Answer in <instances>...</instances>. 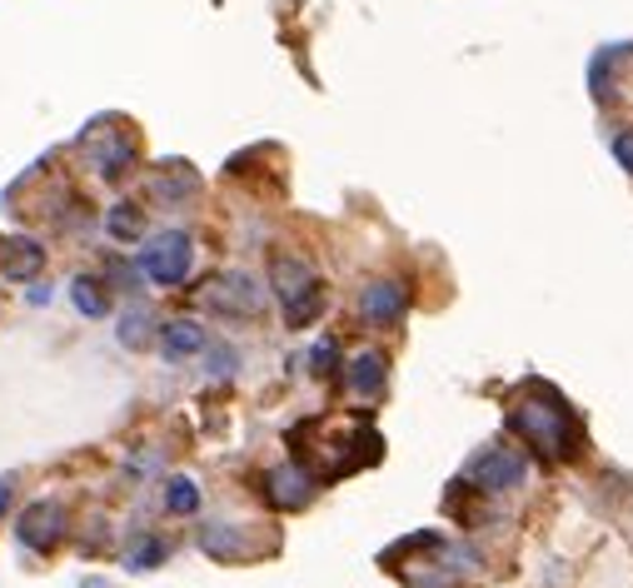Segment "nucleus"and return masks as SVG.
I'll return each mask as SVG.
<instances>
[{
  "instance_id": "8",
  "label": "nucleus",
  "mask_w": 633,
  "mask_h": 588,
  "mask_svg": "<svg viewBox=\"0 0 633 588\" xmlns=\"http://www.w3.org/2000/svg\"><path fill=\"white\" fill-rule=\"evenodd\" d=\"M60 529H65V509L56 504V499H40V504H31L21 514V543L25 549H56Z\"/></svg>"
},
{
  "instance_id": "13",
  "label": "nucleus",
  "mask_w": 633,
  "mask_h": 588,
  "mask_svg": "<svg viewBox=\"0 0 633 588\" xmlns=\"http://www.w3.org/2000/svg\"><path fill=\"white\" fill-rule=\"evenodd\" d=\"M205 350V330H199L195 319H175V324H165L160 334V354L170 359V365H180V359H190V354Z\"/></svg>"
},
{
  "instance_id": "23",
  "label": "nucleus",
  "mask_w": 633,
  "mask_h": 588,
  "mask_svg": "<svg viewBox=\"0 0 633 588\" xmlns=\"http://www.w3.org/2000/svg\"><path fill=\"white\" fill-rule=\"evenodd\" d=\"M215 375H235V350H215Z\"/></svg>"
},
{
  "instance_id": "11",
  "label": "nucleus",
  "mask_w": 633,
  "mask_h": 588,
  "mask_svg": "<svg viewBox=\"0 0 633 588\" xmlns=\"http://www.w3.org/2000/svg\"><path fill=\"white\" fill-rule=\"evenodd\" d=\"M195 189H199V175L185 166V160L160 166V170H155V180H150V195H155V200H165V205H180L185 195H195Z\"/></svg>"
},
{
  "instance_id": "15",
  "label": "nucleus",
  "mask_w": 633,
  "mask_h": 588,
  "mask_svg": "<svg viewBox=\"0 0 633 588\" xmlns=\"http://www.w3.org/2000/svg\"><path fill=\"white\" fill-rule=\"evenodd\" d=\"M106 230H110V240H125V245H130V240L145 235V210H135V205H125V200L110 205V210H106Z\"/></svg>"
},
{
  "instance_id": "5",
  "label": "nucleus",
  "mask_w": 633,
  "mask_h": 588,
  "mask_svg": "<svg viewBox=\"0 0 633 588\" xmlns=\"http://www.w3.org/2000/svg\"><path fill=\"white\" fill-rule=\"evenodd\" d=\"M464 479H470L474 489H484V494H504V489H519V483H524V460H519V449H509V444H489L464 464Z\"/></svg>"
},
{
  "instance_id": "2",
  "label": "nucleus",
  "mask_w": 633,
  "mask_h": 588,
  "mask_svg": "<svg viewBox=\"0 0 633 588\" xmlns=\"http://www.w3.org/2000/svg\"><path fill=\"white\" fill-rule=\"evenodd\" d=\"M270 290L284 305V324H290V330L315 324L319 309H325V284L315 280V270H309L300 255H275L270 259Z\"/></svg>"
},
{
  "instance_id": "12",
  "label": "nucleus",
  "mask_w": 633,
  "mask_h": 588,
  "mask_svg": "<svg viewBox=\"0 0 633 588\" xmlns=\"http://www.w3.org/2000/svg\"><path fill=\"white\" fill-rule=\"evenodd\" d=\"M385 354L379 350H364V354H354L350 359V375H344V384L360 394V400H375L379 389H385Z\"/></svg>"
},
{
  "instance_id": "22",
  "label": "nucleus",
  "mask_w": 633,
  "mask_h": 588,
  "mask_svg": "<svg viewBox=\"0 0 633 588\" xmlns=\"http://www.w3.org/2000/svg\"><path fill=\"white\" fill-rule=\"evenodd\" d=\"M613 160H619L623 170L633 175V130H623V135H613Z\"/></svg>"
},
{
  "instance_id": "1",
  "label": "nucleus",
  "mask_w": 633,
  "mask_h": 588,
  "mask_svg": "<svg viewBox=\"0 0 633 588\" xmlns=\"http://www.w3.org/2000/svg\"><path fill=\"white\" fill-rule=\"evenodd\" d=\"M509 429L519 439H528V449L549 454V460H579V444H584L574 409L544 384H528V400H514Z\"/></svg>"
},
{
  "instance_id": "10",
  "label": "nucleus",
  "mask_w": 633,
  "mask_h": 588,
  "mask_svg": "<svg viewBox=\"0 0 633 588\" xmlns=\"http://www.w3.org/2000/svg\"><path fill=\"white\" fill-rule=\"evenodd\" d=\"M0 270H5V280H36L40 270H46V249L36 245V240H0Z\"/></svg>"
},
{
  "instance_id": "20",
  "label": "nucleus",
  "mask_w": 633,
  "mask_h": 588,
  "mask_svg": "<svg viewBox=\"0 0 633 588\" xmlns=\"http://www.w3.org/2000/svg\"><path fill=\"white\" fill-rule=\"evenodd\" d=\"M160 559H165V543H160V539H145V543H135V549H130L125 564H130V568H155Z\"/></svg>"
},
{
  "instance_id": "24",
  "label": "nucleus",
  "mask_w": 633,
  "mask_h": 588,
  "mask_svg": "<svg viewBox=\"0 0 633 588\" xmlns=\"http://www.w3.org/2000/svg\"><path fill=\"white\" fill-rule=\"evenodd\" d=\"M11 494H15V483H11V479H0V514H5V504H11Z\"/></svg>"
},
{
  "instance_id": "6",
  "label": "nucleus",
  "mask_w": 633,
  "mask_h": 588,
  "mask_svg": "<svg viewBox=\"0 0 633 588\" xmlns=\"http://www.w3.org/2000/svg\"><path fill=\"white\" fill-rule=\"evenodd\" d=\"M205 305H210L215 315H224V319H255L259 305H265V294H259V284L249 280V274L230 270V274H220V280H210Z\"/></svg>"
},
{
  "instance_id": "16",
  "label": "nucleus",
  "mask_w": 633,
  "mask_h": 588,
  "mask_svg": "<svg viewBox=\"0 0 633 588\" xmlns=\"http://www.w3.org/2000/svg\"><path fill=\"white\" fill-rule=\"evenodd\" d=\"M71 299H75V309L81 315H90V319H100L110 309V294H106V284L100 280H90V274H81V280L71 284Z\"/></svg>"
},
{
  "instance_id": "4",
  "label": "nucleus",
  "mask_w": 633,
  "mask_h": 588,
  "mask_svg": "<svg viewBox=\"0 0 633 588\" xmlns=\"http://www.w3.org/2000/svg\"><path fill=\"white\" fill-rule=\"evenodd\" d=\"M190 265H195V240L185 230H165L150 245L141 249V270L150 274L155 284H185Z\"/></svg>"
},
{
  "instance_id": "17",
  "label": "nucleus",
  "mask_w": 633,
  "mask_h": 588,
  "mask_svg": "<svg viewBox=\"0 0 633 588\" xmlns=\"http://www.w3.org/2000/svg\"><path fill=\"white\" fill-rule=\"evenodd\" d=\"M619 60V46H604L594 60H588V90H594L598 106H609L613 100V85H609V65Z\"/></svg>"
},
{
  "instance_id": "18",
  "label": "nucleus",
  "mask_w": 633,
  "mask_h": 588,
  "mask_svg": "<svg viewBox=\"0 0 633 588\" xmlns=\"http://www.w3.org/2000/svg\"><path fill=\"white\" fill-rule=\"evenodd\" d=\"M150 324H155V315L145 305H135L125 319H120V344H125V350H145V340H150Z\"/></svg>"
},
{
  "instance_id": "7",
  "label": "nucleus",
  "mask_w": 633,
  "mask_h": 588,
  "mask_svg": "<svg viewBox=\"0 0 633 588\" xmlns=\"http://www.w3.org/2000/svg\"><path fill=\"white\" fill-rule=\"evenodd\" d=\"M404 309H410V290L399 280H375L360 294V315L369 330H394L399 319H404Z\"/></svg>"
},
{
  "instance_id": "21",
  "label": "nucleus",
  "mask_w": 633,
  "mask_h": 588,
  "mask_svg": "<svg viewBox=\"0 0 633 588\" xmlns=\"http://www.w3.org/2000/svg\"><path fill=\"white\" fill-rule=\"evenodd\" d=\"M309 369L315 375H334V340H319L315 354H309Z\"/></svg>"
},
{
  "instance_id": "19",
  "label": "nucleus",
  "mask_w": 633,
  "mask_h": 588,
  "mask_svg": "<svg viewBox=\"0 0 633 588\" xmlns=\"http://www.w3.org/2000/svg\"><path fill=\"white\" fill-rule=\"evenodd\" d=\"M165 509L170 514H195L199 509V489L190 479H170V494H165Z\"/></svg>"
},
{
  "instance_id": "14",
  "label": "nucleus",
  "mask_w": 633,
  "mask_h": 588,
  "mask_svg": "<svg viewBox=\"0 0 633 588\" xmlns=\"http://www.w3.org/2000/svg\"><path fill=\"white\" fill-rule=\"evenodd\" d=\"M199 549L210 553V559H224V564H235V559H245L249 543L240 539L235 524H210V529L199 534Z\"/></svg>"
},
{
  "instance_id": "3",
  "label": "nucleus",
  "mask_w": 633,
  "mask_h": 588,
  "mask_svg": "<svg viewBox=\"0 0 633 588\" xmlns=\"http://www.w3.org/2000/svg\"><path fill=\"white\" fill-rule=\"evenodd\" d=\"M81 150L100 180H125L130 166H135V130L120 125V120H115V130H106V120H95L81 135Z\"/></svg>"
},
{
  "instance_id": "9",
  "label": "nucleus",
  "mask_w": 633,
  "mask_h": 588,
  "mask_svg": "<svg viewBox=\"0 0 633 588\" xmlns=\"http://www.w3.org/2000/svg\"><path fill=\"white\" fill-rule=\"evenodd\" d=\"M315 494V479H309L305 464H290V469H270L265 474V499L275 509H305Z\"/></svg>"
}]
</instances>
